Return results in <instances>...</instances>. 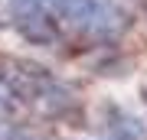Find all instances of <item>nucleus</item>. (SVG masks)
Instances as JSON below:
<instances>
[{"label": "nucleus", "mask_w": 147, "mask_h": 140, "mask_svg": "<svg viewBox=\"0 0 147 140\" xmlns=\"http://www.w3.org/2000/svg\"><path fill=\"white\" fill-rule=\"evenodd\" d=\"M13 26L33 46H56L62 39L108 42L121 36L127 16L111 0H7Z\"/></svg>", "instance_id": "obj_1"}, {"label": "nucleus", "mask_w": 147, "mask_h": 140, "mask_svg": "<svg viewBox=\"0 0 147 140\" xmlns=\"http://www.w3.org/2000/svg\"><path fill=\"white\" fill-rule=\"evenodd\" d=\"M88 140H147V127L144 121L131 114L127 108L121 104H105L101 111V127L98 134L88 137Z\"/></svg>", "instance_id": "obj_2"}, {"label": "nucleus", "mask_w": 147, "mask_h": 140, "mask_svg": "<svg viewBox=\"0 0 147 140\" xmlns=\"http://www.w3.org/2000/svg\"><path fill=\"white\" fill-rule=\"evenodd\" d=\"M144 104H147V88H144Z\"/></svg>", "instance_id": "obj_3"}]
</instances>
